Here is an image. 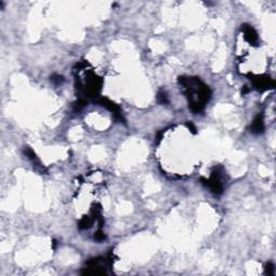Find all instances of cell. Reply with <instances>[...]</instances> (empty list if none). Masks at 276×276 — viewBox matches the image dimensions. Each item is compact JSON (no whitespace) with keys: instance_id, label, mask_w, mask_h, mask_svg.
I'll return each instance as SVG.
<instances>
[{"instance_id":"7a4b0ae2","label":"cell","mask_w":276,"mask_h":276,"mask_svg":"<svg viewBox=\"0 0 276 276\" xmlns=\"http://www.w3.org/2000/svg\"><path fill=\"white\" fill-rule=\"evenodd\" d=\"M250 131L254 134H261L264 131V122H263V119H262V114H258L255 118L254 122L251 124Z\"/></svg>"},{"instance_id":"3957f363","label":"cell","mask_w":276,"mask_h":276,"mask_svg":"<svg viewBox=\"0 0 276 276\" xmlns=\"http://www.w3.org/2000/svg\"><path fill=\"white\" fill-rule=\"evenodd\" d=\"M92 225V219L90 217H83L79 222V228L81 230H85V229H89Z\"/></svg>"},{"instance_id":"52a82bcc","label":"cell","mask_w":276,"mask_h":276,"mask_svg":"<svg viewBox=\"0 0 276 276\" xmlns=\"http://www.w3.org/2000/svg\"><path fill=\"white\" fill-rule=\"evenodd\" d=\"M94 238H95L97 242H103V241L106 238V236H105V234L103 233L102 231H98V232H96V233H95V235H94Z\"/></svg>"},{"instance_id":"ba28073f","label":"cell","mask_w":276,"mask_h":276,"mask_svg":"<svg viewBox=\"0 0 276 276\" xmlns=\"http://www.w3.org/2000/svg\"><path fill=\"white\" fill-rule=\"evenodd\" d=\"M265 273L268 275H273L274 274V265L272 263H268L265 265Z\"/></svg>"},{"instance_id":"8992f818","label":"cell","mask_w":276,"mask_h":276,"mask_svg":"<svg viewBox=\"0 0 276 276\" xmlns=\"http://www.w3.org/2000/svg\"><path fill=\"white\" fill-rule=\"evenodd\" d=\"M51 81L56 83V84H59V83H62L64 81V78L62 76H58V75H54V76L51 77Z\"/></svg>"},{"instance_id":"6da1fadb","label":"cell","mask_w":276,"mask_h":276,"mask_svg":"<svg viewBox=\"0 0 276 276\" xmlns=\"http://www.w3.org/2000/svg\"><path fill=\"white\" fill-rule=\"evenodd\" d=\"M202 182L206 187H208L211 190V192H214L215 194H221L223 192V186L222 182H221V172L218 168H216L213 172L211 177L209 179L202 178Z\"/></svg>"},{"instance_id":"9c48e42d","label":"cell","mask_w":276,"mask_h":276,"mask_svg":"<svg viewBox=\"0 0 276 276\" xmlns=\"http://www.w3.org/2000/svg\"><path fill=\"white\" fill-rule=\"evenodd\" d=\"M187 126L189 127V130L191 131L193 134H195V133H196V128H195V126L192 123H190V122H187Z\"/></svg>"},{"instance_id":"277c9868","label":"cell","mask_w":276,"mask_h":276,"mask_svg":"<svg viewBox=\"0 0 276 276\" xmlns=\"http://www.w3.org/2000/svg\"><path fill=\"white\" fill-rule=\"evenodd\" d=\"M158 102L160 104L164 105L168 103V99H167V94L164 92V91H160L158 93Z\"/></svg>"},{"instance_id":"5b68a950","label":"cell","mask_w":276,"mask_h":276,"mask_svg":"<svg viewBox=\"0 0 276 276\" xmlns=\"http://www.w3.org/2000/svg\"><path fill=\"white\" fill-rule=\"evenodd\" d=\"M85 105H86V102H85L84 99H79L78 102H76L73 104V110L75 111H80L82 108L85 107Z\"/></svg>"}]
</instances>
